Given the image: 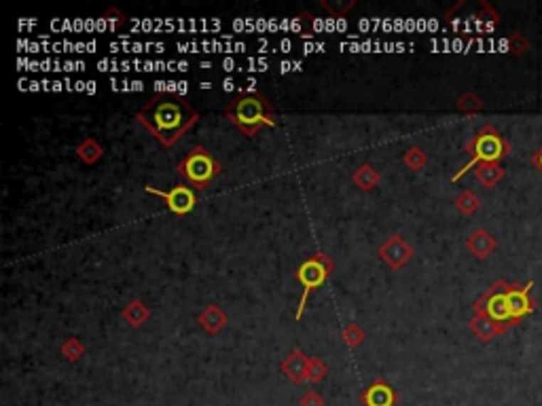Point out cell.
<instances>
[{
	"mask_svg": "<svg viewBox=\"0 0 542 406\" xmlns=\"http://www.w3.org/2000/svg\"><path fill=\"white\" fill-rule=\"evenodd\" d=\"M136 121L144 125L164 149H172L199 121V112L182 97L157 93L136 112Z\"/></svg>",
	"mask_w": 542,
	"mask_h": 406,
	"instance_id": "cell-1",
	"label": "cell"
},
{
	"mask_svg": "<svg viewBox=\"0 0 542 406\" xmlns=\"http://www.w3.org/2000/svg\"><path fill=\"white\" fill-rule=\"evenodd\" d=\"M532 288H534V282H528L526 286H521V284H509L504 279H498L474 301L472 311L483 314L511 328L519 324L526 316L534 314L536 301L530 294Z\"/></svg>",
	"mask_w": 542,
	"mask_h": 406,
	"instance_id": "cell-2",
	"label": "cell"
},
{
	"mask_svg": "<svg viewBox=\"0 0 542 406\" xmlns=\"http://www.w3.org/2000/svg\"><path fill=\"white\" fill-rule=\"evenodd\" d=\"M225 117L244 136L255 138L263 127H275V108L261 91L240 93L225 106Z\"/></svg>",
	"mask_w": 542,
	"mask_h": 406,
	"instance_id": "cell-3",
	"label": "cell"
},
{
	"mask_svg": "<svg viewBox=\"0 0 542 406\" xmlns=\"http://www.w3.org/2000/svg\"><path fill=\"white\" fill-rule=\"evenodd\" d=\"M466 153H468V163L453 173L452 182H457L466 171H470L472 167L481 165V163H500L504 157H509L511 153V144L500 136V132L491 125H483L472 140L466 144Z\"/></svg>",
	"mask_w": 542,
	"mask_h": 406,
	"instance_id": "cell-4",
	"label": "cell"
},
{
	"mask_svg": "<svg viewBox=\"0 0 542 406\" xmlns=\"http://www.w3.org/2000/svg\"><path fill=\"white\" fill-rule=\"evenodd\" d=\"M333 271H335V262H333L331 256L324 254V252H316L314 256H309L305 262L299 265V269L294 271V277H297V282L301 284L303 294H301V301H299V307H297V314H294V320H297V322L303 318V311H305V307H307L309 297H312L318 288H322V286L326 284V279L333 275Z\"/></svg>",
	"mask_w": 542,
	"mask_h": 406,
	"instance_id": "cell-5",
	"label": "cell"
},
{
	"mask_svg": "<svg viewBox=\"0 0 542 406\" xmlns=\"http://www.w3.org/2000/svg\"><path fill=\"white\" fill-rule=\"evenodd\" d=\"M220 163L212 157V153H208L203 146H195L186 153V157L176 165V171L184 180V184L195 186L199 191H203L218 173H220Z\"/></svg>",
	"mask_w": 542,
	"mask_h": 406,
	"instance_id": "cell-6",
	"label": "cell"
},
{
	"mask_svg": "<svg viewBox=\"0 0 542 406\" xmlns=\"http://www.w3.org/2000/svg\"><path fill=\"white\" fill-rule=\"evenodd\" d=\"M144 191L149 195H155V197H161L168 205V210L176 216H186L195 210L197 205V195L195 191L188 186V184H179L170 191H159V188H153V186H144Z\"/></svg>",
	"mask_w": 542,
	"mask_h": 406,
	"instance_id": "cell-7",
	"label": "cell"
},
{
	"mask_svg": "<svg viewBox=\"0 0 542 406\" xmlns=\"http://www.w3.org/2000/svg\"><path fill=\"white\" fill-rule=\"evenodd\" d=\"M379 258L390 267V269H403L411 258H413V247L407 244L400 235H392L379 245Z\"/></svg>",
	"mask_w": 542,
	"mask_h": 406,
	"instance_id": "cell-8",
	"label": "cell"
},
{
	"mask_svg": "<svg viewBox=\"0 0 542 406\" xmlns=\"http://www.w3.org/2000/svg\"><path fill=\"white\" fill-rule=\"evenodd\" d=\"M361 402L362 406H396L398 394L383 379H377L362 392Z\"/></svg>",
	"mask_w": 542,
	"mask_h": 406,
	"instance_id": "cell-9",
	"label": "cell"
},
{
	"mask_svg": "<svg viewBox=\"0 0 542 406\" xmlns=\"http://www.w3.org/2000/svg\"><path fill=\"white\" fill-rule=\"evenodd\" d=\"M307 364H309V358L301 349H292L288 358H284V362L280 364V370L290 383L301 385L307 381Z\"/></svg>",
	"mask_w": 542,
	"mask_h": 406,
	"instance_id": "cell-10",
	"label": "cell"
},
{
	"mask_svg": "<svg viewBox=\"0 0 542 406\" xmlns=\"http://www.w3.org/2000/svg\"><path fill=\"white\" fill-rule=\"evenodd\" d=\"M468 328L483 343H489L491 338H496V336H500V334H504L509 330L506 324H500V322H496V320H491V318H487L483 314H474L472 320L468 322Z\"/></svg>",
	"mask_w": 542,
	"mask_h": 406,
	"instance_id": "cell-11",
	"label": "cell"
},
{
	"mask_svg": "<svg viewBox=\"0 0 542 406\" xmlns=\"http://www.w3.org/2000/svg\"><path fill=\"white\" fill-rule=\"evenodd\" d=\"M468 252H472L477 258H487L494 250H496V237L487 231V229H477L470 233V237L466 240Z\"/></svg>",
	"mask_w": 542,
	"mask_h": 406,
	"instance_id": "cell-12",
	"label": "cell"
},
{
	"mask_svg": "<svg viewBox=\"0 0 542 406\" xmlns=\"http://www.w3.org/2000/svg\"><path fill=\"white\" fill-rule=\"evenodd\" d=\"M199 326L208 332V334H218L225 326L229 324V316L218 307V305H208L201 314H199Z\"/></svg>",
	"mask_w": 542,
	"mask_h": 406,
	"instance_id": "cell-13",
	"label": "cell"
},
{
	"mask_svg": "<svg viewBox=\"0 0 542 406\" xmlns=\"http://www.w3.org/2000/svg\"><path fill=\"white\" fill-rule=\"evenodd\" d=\"M504 167L500 163H481L474 167V178L485 186V188H494L502 182L504 178Z\"/></svg>",
	"mask_w": 542,
	"mask_h": 406,
	"instance_id": "cell-14",
	"label": "cell"
},
{
	"mask_svg": "<svg viewBox=\"0 0 542 406\" xmlns=\"http://www.w3.org/2000/svg\"><path fill=\"white\" fill-rule=\"evenodd\" d=\"M352 182L361 188L362 193H368V191H373V188L381 182V173H379V169L373 167L371 163H362L361 167L354 171Z\"/></svg>",
	"mask_w": 542,
	"mask_h": 406,
	"instance_id": "cell-15",
	"label": "cell"
},
{
	"mask_svg": "<svg viewBox=\"0 0 542 406\" xmlns=\"http://www.w3.org/2000/svg\"><path fill=\"white\" fill-rule=\"evenodd\" d=\"M121 316H123V320L132 328H140L151 318V311H149V307L142 301H132L127 307H123Z\"/></svg>",
	"mask_w": 542,
	"mask_h": 406,
	"instance_id": "cell-16",
	"label": "cell"
},
{
	"mask_svg": "<svg viewBox=\"0 0 542 406\" xmlns=\"http://www.w3.org/2000/svg\"><path fill=\"white\" fill-rule=\"evenodd\" d=\"M77 155H79V159L83 163L93 165L95 161H100V157L104 155V149H102V144L95 138H87V140H83L77 146Z\"/></svg>",
	"mask_w": 542,
	"mask_h": 406,
	"instance_id": "cell-17",
	"label": "cell"
},
{
	"mask_svg": "<svg viewBox=\"0 0 542 406\" xmlns=\"http://www.w3.org/2000/svg\"><path fill=\"white\" fill-rule=\"evenodd\" d=\"M455 108L459 112H466V114H474V112H481L485 108V102L474 93V91H466L462 93L457 100H455Z\"/></svg>",
	"mask_w": 542,
	"mask_h": 406,
	"instance_id": "cell-18",
	"label": "cell"
},
{
	"mask_svg": "<svg viewBox=\"0 0 542 406\" xmlns=\"http://www.w3.org/2000/svg\"><path fill=\"white\" fill-rule=\"evenodd\" d=\"M453 205H455V210H457L459 214H464V216H472V214L479 210L481 201H479V197H477L472 191H462V193L455 197Z\"/></svg>",
	"mask_w": 542,
	"mask_h": 406,
	"instance_id": "cell-19",
	"label": "cell"
},
{
	"mask_svg": "<svg viewBox=\"0 0 542 406\" xmlns=\"http://www.w3.org/2000/svg\"><path fill=\"white\" fill-rule=\"evenodd\" d=\"M341 338H344V343H346L348 347L356 349V347H361L362 343H364L366 334H364V330L361 328V324H356V322H350V324L341 330Z\"/></svg>",
	"mask_w": 542,
	"mask_h": 406,
	"instance_id": "cell-20",
	"label": "cell"
},
{
	"mask_svg": "<svg viewBox=\"0 0 542 406\" xmlns=\"http://www.w3.org/2000/svg\"><path fill=\"white\" fill-rule=\"evenodd\" d=\"M60 351H62L64 360H68V362H79V360L83 358V353H85V345H83L79 338H68V341L62 343Z\"/></svg>",
	"mask_w": 542,
	"mask_h": 406,
	"instance_id": "cell-21",
	"label": "cell"
},
{
	"mask_svg": "<svg viewBox=\"0 0 542 406\" xmlns=\"http://www.w3.org/2000/svg\"><path fill=\"white\" fill-rule=\"evenodd\" d=\"M403 163H405L411 171H420V169H424V165L428 163V155H426L420 146H411V149L403 155Z\"/></svg>",
	"mask_w": 542,
	"mask_h": 406,
	"instance_id": "cell-22",
	"label": "cell"
},
{
	"mask_svg": "<svg viewBox=\"0 0 542 406\" xmlns=\"http://www.w3.org/2000/svg\"><path fill=\"white\" fill-rule=\"evenodd\" d=\"M329 375V366L326 362H322L316 356H309V364H307V381L309 383H320L324 377Z\"/></svg>",
	"mask_w": 542,
	"mask_h": 406,
	"instance_id": "cell-23",
	"label": "cell"
},
{
	"mask_svg": "<svg viewBox=\"0 0 542 406\" xmlns=\"http://www.w3.org/2000/svg\"><path fill=\"white\" fill-rule=\"evenodd\" d=\"M320 6L329 11L333 17H344L348 11L356 6V2L354 0H320Z\"/></svg>",
	"mask_w": 542,
	"mask_h": 406,
	"instance_id": "cell-24",
	"label": "cell"
},
{
	"mask_svg": "<svg viewBox=\"0 0 542 406\" xmlns=\"http://www.w3.org/2000/svg\"><path fill=\"white\" fill-rule=\"evenodd\" d=\"M509 47H511V53L521 55V53L528 49V41L524 38V34H521V32H513V34H511V38H509Z\"/></svg>",
	"mask_w": 542,
	"mask_h": 406,
	"instance_id": "cell-25",
	"label": "cell"
},
{
	"mask_svg": "<svg viewBox=\"0 0 542 406\" xmlns=\"http://www.w3.org/2000/svg\"><path fill=\"white\" fill-rule=\"evenodd\" d=\"M299 406H324V400L318 392H307L301 400H299Z\"/></svg>",
	"mask_w": 542,
	"mask_h": 406,
	"instance_id": "cell-26",
	"label": "cell"
},
{
	"mask_svg": "<svg viewBox=\"0 0 542 406\" xmlns=\"http://www.w3.org/2000/svg\"><path fill=\"white\" fill-rule=\"evenodd\" d=\"M532 165H534V167H538V169L542 171V146L536 151V153H534V155H532Z\"/></svg>",
	"mask_w": 542,
	"mask_h": 406,
	"instance_id": "cell-27",
	"label": "cell"
}]
</instances>
